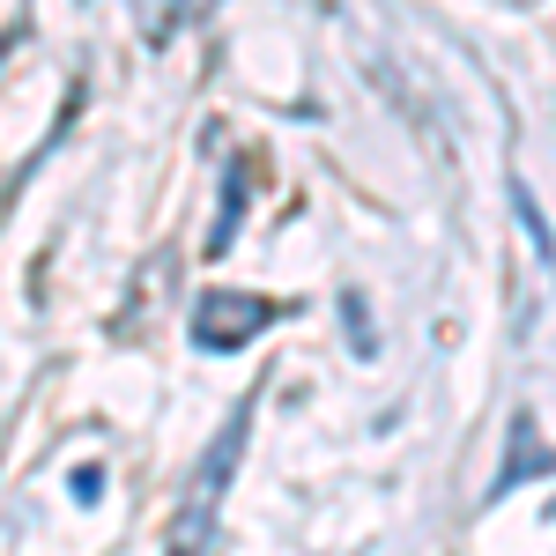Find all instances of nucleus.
Wrapping results in <instances>:
<instances>
[{
	"mask_svg": "<svg viewBox=\"0 0 556 556\" xmlns=\"http://www.w3.org/2000/svg\"><path fill=\"white\" fill-rule=\"evenodd\" d=\"M513 208H519V223H527V238H534V260L556 267V238H549V223H542V208H534V193H527V186H513Z\"/></svg>",
	"mask_w": 556,
	"mask_h": 556,
	"instance_id": "obj_4",
	"label": "nucleus"
},
{
	"mask_svg": "<svg viewBox=\"0 0 556 556\" xmlns=\"http://www.w3.org/2000/svg\"><path fill=\"white\" fill-rule=\"evenodd\" d=\"M245 430H253V401H245V408H238V416L223 424V438H215V453L201 460V482H193V505H186V513H178V527H172L178 542H201V534L215 527V505H223L230 475H238V460H245Z\"/></svg>",
	"mask_w": 556,
	"mask_h": 556,
	"instance_id": "obj_1",
	"label": "nucleus"
},
{
	"mask_svg": "<svg viewBox=\"0 0 556 556\" xmlns=\"http://www.w3.org/2000/svg\"><path fill=\"white\" fill-rule=\"evenodd\" d=\"M104 497V475L97 468H75V505H97Z\"/></svg>",
	"mask_w": 556,
	"mask_h": 556,
	"instance_id": "obj_6",
	"label": "nucleus"
},
{
	"mask_svg": "<svg viewBox=\"0 0 556 556\" xmlns=\"http://www.w3.org/2000/svg\"><path fill=\"white\" fill-rule=\"evenodd\" d=\"M267 327H275V304L245 298V290H208L193 304V349H208V356H230V349H245Z\"/></svg>",
	"mask_w": 556,
	"mask_h": 556,
	"instance_id": "obj_2",
	"label": "nucleus"
},
{
	"mask_svg": "<svg viewBox=\"0 0 556 556\" xmlns=\"http://www.w3.org/2000/svg\"><path fill=\"white\" fill-rule=\"evenodd\" d=\"M342 312H349V342L371 349V319H364V298H342Z\"/></svg>",
	"mask_w": 556,
	"mask_h": 556,
	"instance_id": "obj_5",
	"label": "nucleus"
},
{
	"mask_svg": "<svg viewBox=\"0 0 556 556\" xmlns=\"http://www.w3.org/2000/svg\"><path fill=\"white\" fill-rule=\"evenodd\" d=\"M238 215H245V164H230V178H223V223L208 230V260L238 238Z\"/></svg>",
	"mask_w": 556,
	"mask_h": 556,
	"instance_id": "obj_3",
	"label": "nucleus"
}]
</instances>
